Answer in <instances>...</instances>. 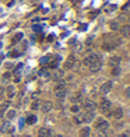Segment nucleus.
<instances>
[{"mask_svg":"<svg viewBox=\"0 0 130 137\" xmlns=\"http://www.w3.org/2000/svg\"><path fill=\"white\" fill-rule=\"evenodd\" d=\"M59 60H60V58H55L53 60H49V67H52V68H55V67H58V64H59Z\"/></svg>","mask_w":130,"mask_h":137,"instance_id":"19","label":"nucleus"},{"mask_svg":"<svg viewBox=\"0 0 130 137\" xmlns=\"http://www.w3.org/2000/svg\"><path fill=\"white\" fill-rule=\"evenodd\" d=\"M111 90H112V81H106L101 87V92H102V94H108Z\"/></svg>","mask_w":130,"mask_h":137,"instance_id":"6","label":"nucleus"},{"mask_svg":"<svg viewBox=\"0 0 130 137\" xmlns=\"http://www.w3.org/2000/svg\"><path fill=\"white\" fill-rule=\"evenodd\" d=\"M111 106H112V104H111V101H108V99H102L101 101V105H99V109L102 113H109V111H111Z\"/></svg>","mask_w":130,"mask_h":137,"instance_id":"3","label":"nucleus"},{"mask_svg":"<svg viewBox=\"0 0 130 137\" xmlns=\"http://www.w3.org/2000/svg\"><path fill=\"white\" fill-rule=\"evenodd\" d=\"M3 78H4V80H9V78H10V73H6V74H4V77H3Z\"/></svg>","mask_w":130,"mask_h":137,"instance_id":"32","label":"nucleus"},{"mask_svg":"<svg viewBox=\"0 0 130 137\" xmlns=\"http://www.w3.org/2000/svg\"><path fill=\"white\" fill-rule=\"evenodd\" d=\"M98 60H101L99 55H97V53H91V55H88L87 58H85V59L83 60V63L85 64V66H90L91 63H94V62H98Z\"/></svg>","mask_w":130,"mask_h":137,"instance_id":"2","label":"nucleus"},{"mask_svg":"<svg viewBox=\"0 0 130 137\" xmlns=\"http://www.w3.org/2000/svg\"><path fill=\"white\" fill-rule=\"evenodd\" d=\"M129 10H130V2L126 3V4L123 6V11H129Z\"/></svg>","mask_w":130,"mask_h":137,"instance_id":"29","label":"nucleus"},{"mask_svg":"<svg viewBox=\"0 0 130 137\" xmlns=\"http://www.w3.org/2000/svg\"><path fill=\"white\" fill-rule=\"evenodd\" d=\"M126 96H127V98H130V87L126 88Z\"/></svg>","mask_w":130,"mask_h":137,"instance_id":"31","label":"nucleus"},{"mask_svg":"<svg viewBox=\"0 0 130 137\" xmlns=\"http://www.w3.org/2000/svg\"><path fill=\"white\" fill-rule=\"evenodd\" d=\"M78 111H80V106H78V105L71 106V112H74V113H76V112H78Z\"/></svg>","mask_w":130,"mask_h":137,"instance_id":"28","label":"nucleus"},{"mask_svg":"<svg viewBox=\"0 0 130 137\" xmlns=\"http://www.w3.org/2000/svg\"><path fill=\"white\" fill-rule=\"evenodd\" d=\"M50 109H52V102H48L46 101V102L42 104V111L43 112H49Z\"/></svg>","mask_w":130,"mask_h":137,"instance_id":"18","label":"nucleus"},{"mask_svg":"<svg viewBox=\"0 0 130 137\" xmlns=\"http://www.w3.org/2000/svg\"><path fill=\"white\" fill-rule=\"evenodd\" d=\"M88 68H90V71H92V73L98 71L99 68H101V60H98V62H94V63H91L90 66H88Z\"/></svg>","mask_w":130,"mask_h":137,"instance_id":"7","label":"nucleus"},{"mask_svg":"<svg viewBox=\"0 0 130 137\" xmlns=\"http://www.w3.org/2000/svg\"><path fill=\"white\" fill-rule=\"evenodd\" d=\"M112 116L115 119H120L122 116H123V109H122V108H115V111L112 112Z\"/></svg>","mask_w":130,"mask_h":137,"instance_id":"10","label":"nucleus"},{"mask_svg":"<svg viewBox=\"0 0 130 137\" xmlns=\"http://www.w3.org/2000/svg\"><path fill=\"white\" fill-rule=\"evenodd\" d=\"M90 127H81L80 130V137H88L90 136Z\"/></svg>","mask_w":130,"mask_h":137,"instance_id":"16","label":"nucleus"},{"mask_svg":"<svg viewBox=\"0 0 130 137\" xmlns=\"http://www.w3.org/2000/svg\"><path fill=\"white\" fill-rule=\"evenodd\" d=\"M14 116H15V111L14 109H11V111L7 112V118H9V119H13Z\"/></svg>","mask_w":130,"mask_h":137,"instance_id":"25","label":"nucleus"},{"mask_svg":"<svg viewBox=\"0 0 130 137\" xmlns=\"http://www.w3.org/2000/svg\"><path fill=\"white\" fill-rule=\"evenodd\" d=\"M25 137H31V136H25Z\"/></svg>","mask_w":130,"mask_h":137,"instance_id":"34","label":"nucleus"},{"mask_svg":"<svg viewBox=\"0 0 130 137\" xmlns=\"http://www.w3.org/2000/svg\"><path fill=\"white\" fill-rule=\"evenodd\" d=\"M35 122H36V116H34V115H28L27 116V119H25L27 124H34Z\"/></svg>","mask_w":130,"mask_h":137,"instance_id":"17","label":"nucleus"},{"mask_svg":"<svg viewBox=\"0 0 130 137\" xmlns=\"http://www.w3.org/2000/svg\"><path fill=\"white\" fill-rule=\"evenodd\" d=\"M66 94H67L66 88H62V90H56V96H58V98H60V99H63L64 96H66Z\"/></svg>","mask_w":130,"mask_h":137,"instance_id":"15","label":"nucleus"},{"mask_svg":"<svg viewBox=\"0 0 130 137\" xmlns=\"http://www.w3.org/2000/svg\"><path fill=\"white\" fill-rule=\"evenodd\" d=\"M39 76H41V77H43V78H49L50 77V73L48 70H45V68H42V70L39 71Z\"/></svg>","mask_w":130,"mask_h":137,"instance_id":"21","label":"nucleus"},{"mask_svg":"<svg viewBox=\"0 0 130 137\" xmlns=\"http://www.w3.org/2000/svg\"><path fill=\"white\" fill-rule=\"evenodd\" d=\"M39 108V101L36 99V101H34V102L31 104V109H38Z\"/></svg>","mask_w":130,"mask_h":137,"instance_id":"24","label":"nucleus"},{"mask_svg":"<svg viewBox=\"0 0 130 137\" xmlns=\"http://www.w3.org/2000/svg\"><path fill=\"white\" fill-rule=\"evenodd\" d=\"M10 55H11V56H13V58H17V56H18L20 53H18V52H17V50H13V52H11V53H10Z\"/></svg>","mask_w":130,"mask_h":137,"instance_id":"30","label":"nucleus"},{"mask_svg":"<svg viewBox=\"0 0 130 137\" xmlns=\"http://www.w3.org/2000/svg\"><path fill=\"white\" fill-rule=\"evenodd\" d=\"M119 63H120L119 56H112V58L109 59V64H111L112 67H119Z\"/></svg>","mask_w":130,"mask_h":137,"instance_id":"8","label":"nucleus"},{"mask_svg":"<svg viewBox=\"0 0 130 137\" xmlns=\"http://www.w3.org/2000/svg\"><path fill=\"white\" fill-rule=\"evenodd\" d=\"M22 39V34L21 32H18V34H15L14 35V38H13V43H17V42H20Z\"/></svg>","mask_w":130,"mask_h":137,"instance_id":"22","label":"nucleus"},{"mask_svg":"<svg viewBox=\"0 0 130 137\" xmlns=\"http://www.w3.org/2000/svg\"><path fill=\"white\" fill-rule=\"evenodd\" d=\"M119 73H120V68H119V67H113L112 74H113V76H119Z\"/></svg>","mask_w":130,"mask_h":137,"instance_id":"26","label":"nucleus"},{"mask_svg":"<svg viewBox=\"0 0 130 137\" xmlns=\"http://www.w3.org/2000/svg\"><path fill=\"white\" fill-rule=\"evenodd\" d=\"M11 130H13V129H11V124L9 122H4L2 124V127H0V132H2V133H9Z\"/></svg>","mask_w":130,"mask_h":137,"instance_id":"11","label":"nucleus"},{"mask_svg":"<svg viewBox=\"0 0 130 137\" xmlns=\"http://www.w3.org/2000/svg\"><path fill=\"white\" fill-rule=\"evenodd\" d=\"M94 119V112H85V113L83 115V118H81V120L83 122H91V120Z\"/></svg>","mask_w":130,"mask_h":137,"instance_id":"9","label":"nucleus"},{"mask_svg":"<svg viewBox=\"0 0 130 137\" xmlns=\"http://www.w3.org/2000/svg\"><path fill=\"white\" fill-rule=\"evenodd\" d=\"M83 106H84V109H85V111H88V112H94V111H95V108H97L95 102H92V101H85Z\"/></svg>","mask_w":130,"mask_h":137,"instance_id":"5","label":"nucleus"},{"mask_svg":"<svg viewBox=\"0 0 130 137\" xmlns=\"http://www.w3.org/2000/svg\"><path fill=\"white\" fill-rule=\"evenodd\" d=\"M122 43L120 39H106L104 43H102V49L104 50H113L116 46H119Z\"/></svg>","mask_w":130,"mask_h":137,"instance_id":"1","label":"nucleus"},{"mask_svg":"<svg viewBox=\"0 0 130 137\" xmlns=\"http://www.w3.org/2000/svg\"><path fill=\"white\" fill-rule=\"evenodd\" d=\"M117 137H127V134H119Z\"/></svg>","mask_w":130,"mask_h":137,"instance_id":"33","label":"nucleus"},{"mask_svg":"<svg viewBox=\"0 0 130 137\" xmlns=\"http://www.w3.org/2000/svg\"><path fill=\"white\" fill-rule=\"evenodd\" d=\"M39 137H52V132L49 129H41L39 130Z\"/></svg>","mask_w":130,"mask_h":137,"instance_id":"13","label":"nucleus"},{"mask_svg":"<svg viewBox=\"0 0 130 137\" xmlns=\"http://www.w3.org/2000/svg\"><path fill=\"white\" fill-rule=\"evenodd\" d=\"M95 127L98 129V130H106V129L109 127V123L106 122V120H104V119H99L98 122H97Z\"/></svg>","mask_w":130,"mask_h":137,"instance_id":"4","label":"nucleus"},{"mask_svg":"<svg viewBox=\"0 0 130 137\" xmlns=\"http://www.w3.org/2000/svg\"><path fill=\"white\" fill-rule=\"evenodd\" d=\"M74 63H76L74 56H70V58L67 59V62H66V68H73L74 67Z\"/></svg>","mask_w":130,"mask_h":137,"instance_id":"14","label":"nucleus"},{"mask_svg":"<svg viewBox=\"0 0 130 137\" xmlns=\"http://www.w3.org/2000/svg\"><path fill=\"white\" fill-rule=\"evenodd\" d=\"M120 32H122V35L123 37H126V38H129L130 37V25L127 24V25H123L120 28Z\"/></svg>","mask_w":130,"mask_h":137,"instance_id":"12","label":"nucleus"},{"mask_svg":"<svg viewBox=\"0 0 130 137\" xmlns=\"http://www.w3.org/2000/svg\"><path fill=\"white\" fill-rule=\"evenodd\" d=\"M14 94H15L14 87H13V85H9V87H7V96H9V98H13Z\"/></svg>","mask_w":130,"mask_h":137,"instance_id":"20","label":"nucleus"},{"mask_svg":"<svg viewBox=\"0 0 130 137\" xmlns=\"http://www.w3.org/2000/svg\"><path fill=\"white\" fill-rule=\"evenodd\" d=\"M109 25H111V28H112V30H119V25H117V22H111V24H109Z\"/></svg>","mask_w":130,"mask_h":137,"instance_id":"27","label":"nucleus"},{"mask_svg":"<svg viewBox=\"0 0 130 137\" xmlns=\"http://www.w3.org/2000/svg\"><path fill=\"white\" fill-rule=\"evenodd\" d=\"M71 101H73V102H78V101H81V94H80V92H77V94L71 98Z\"/></svg>","mask_w":130,"mask_h":137,"instance_id":"23","label":"nucleus"}]
</instances>
